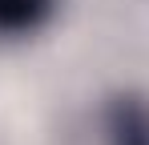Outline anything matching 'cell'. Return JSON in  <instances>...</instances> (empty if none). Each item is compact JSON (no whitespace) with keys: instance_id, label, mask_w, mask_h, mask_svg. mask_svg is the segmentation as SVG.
<instances>
[{"instance_id":"cell-1","label":"cell","mask_w":149,"mask_h":145,"mask_svg":"<svg viewBox=\"0 0 149 145\" xmlns=\"http://www.w3.org/2000/svg\"><path fill=\"white\" fill-rule=\"evenodd\" d=\"M105 145H149V97L113 93L101 113Z\"/></svg>"},{"instance_id":"cell-2","label":"cell","mask_w":149,"mask_h":145,"mask_svg":"<svg viewBox=\"0 0 149 145\" xmlns=\"http://www.w3.org/2000/svg\"><path fill=\"white\" fill-rule=\"evenodd\" d=\"M56 0H0V36H28L52 16Z\"/></svg>"}]
</instances>
